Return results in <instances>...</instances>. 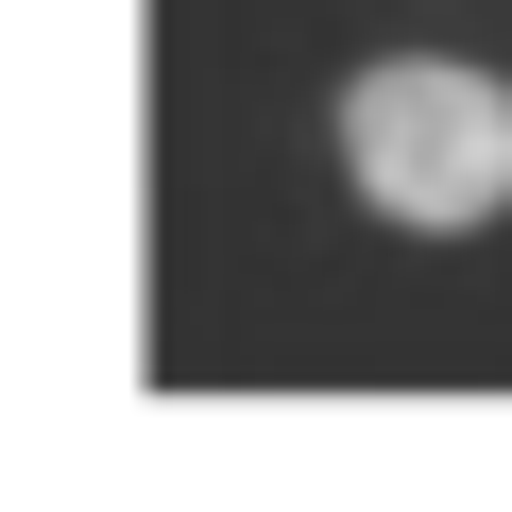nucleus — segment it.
<instances>
[{"label":"nucleus","mask_w":512,"mask_h":512,"mask_svg":"<svg viewBox=\"0 0 512 512\" xmlns=\"http://www.w3.org/2000/svg\"><path fill=\"white\" fill-rule=\"evenodd\" d=\"M325 154H342L359 222L478 239V222H512V69H478V52H359L325 86Z\"/></svg>","instance_id":"obj_1"}]
</instances>
